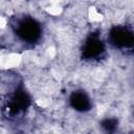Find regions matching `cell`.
<instances>
[{
    "instance_id": "cell-4",
    "label": "cell",
    "mask_w": 134,
    "mask_h": 134,
    "mask_svg": "<svg viewBox=\"0 0 134 134\" xmlns=\"http://www.w3.org/2000/svg\"><path fill=\"white\" fill-rule=\"evenodd\" d=\"M70 105L74 108V110L85 112L90 109L91 102L89 96L85 93V91L79 90V91H74L70 95Z\"/></svg>"
},
{
    "instance_id": "cell-1",
    "label": "cell",
    "mask_w": 134,
    "mask_h": 134,
    "mask_svg": "<svg viewBox=\"0 0 134 134\" xmlns=\"http://www.w3.org/2000/svg\"><path fill=\"white\" fill-rule=\"evenodd\" d=\"M15 32L23 42L35 43L40 39L42 28L35 19L23 18L17 22L15 26Z\"/></svg>"
},
{
    "instance_id": "cell-3",
    "label": "cell",
    "mask_w": 134,
    "mask_h": 134,
    "mask_svg": "<svg viewBox=\"0 0 134 134\" xmlns=\"http://www.w3.org/2000/svg\"><path fill=\"white\" fill-rule=\"evenodd\" d=\"M105 51V47L103 42L98 38L91 37L87 39L83 48V55L87 60H97L103 55Z\"/></svg>"
},
{
    "instance_id": "cell-2",
    "label": "cell",
    "mask_w": 134,
    "mask_h": 134,
    "mask_svg": "<svg viewBox=\"0 0 134 134\" xmlns=\"http://www.w3.org/2000/svg\"><path fill=\"white\" fill-rule=\"evenodd\" d=\"M110 43L118 48H129L133 44L132 31L126 27H115L110 31Z\"/></svg>"
}]
</instances>
